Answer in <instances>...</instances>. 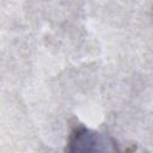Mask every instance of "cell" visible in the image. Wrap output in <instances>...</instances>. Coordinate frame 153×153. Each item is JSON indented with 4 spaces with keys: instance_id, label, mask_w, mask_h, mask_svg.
I'll return each instance as SVG.
<instances>
[{
    "instance_id": "obj_1",
    "label": "cell",
    "mask_w": 153,
    "mask_h": 153,
    "mask_svg": "<svg viewBox=\"0 0 153 153\" xmlns=\"http://www.w3.org/2000/svg\"><path fill=\"white\" fill-rule=\"evenodd\" d=\"M65 153H118V147L109 134L78 126L68 135Z\"/></svg>"
}]
</instances>
